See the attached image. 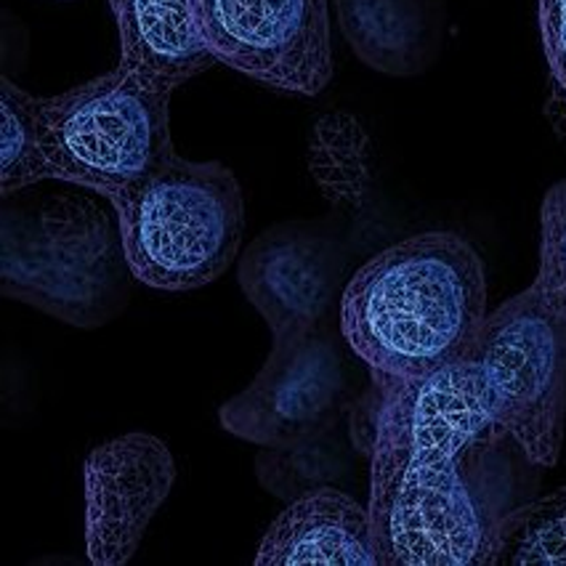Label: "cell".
Wrapping results in <instances>:
<instances>
[{"label": "cell", "mask_w": 566, "mask_h": 566, "mask_svg": "<svg viewBox=\"0 0 566 566\" xmlns=\"http://www.w3.org/2000/svg\"><path fill=\"white\" fill-rule=\"evenodd\" d=\"M373 373L348 410L354 450L370 458L380 566L495 564L509 513V433L497 429L471 359L423 378Z\"/></svg>", "instance_id": "1"}, {"label": "cell", "mask_w": 566, "mask_h": 566, "mask_svg": "<svg viewBox=\"0 0 566 566\" xmlns=\"http://www.w3.org/2000/svg\"><path fill=\"white\" fill-rule=\"evenodd\" d=\"M484 319V261L455 232L415 234L380 250L340 293L348 348L394 378H423L469 359Z\"/></svg>", "instance_id": "2"}, {"label": "cell", "mask_w": 566, "mask_h": 566, "mask_svg": "<svg viewBox=\"0 0 566 566\" xmlns=\"http://www.w3.org/2000/svg\"><path fill=\"white\" fill-rule=\"evenodd\" d=\"M83 192L3 197L0 293L72 327H102L128 306L136 276L117 213Z\"/></svg>", "instance_id": "3"}, {"label": "cell", "mask_w": 566, "mask_h": 566, "mask_svg": "<svg viewBox=\"0 0 566 566\" xmlns=\"http://www.w3.org/2000/svg\"><path fill=\"white\" fill-rule=\"evenodd\" d=\"M112 202L130 272L157 291L210 285L232 266L245 234L240 181L221 163L170 155Z\"/></svg>", "instance_id": "4"}, {"label": "cell", "mask_w": 566, "mask_h": 566, "mask_svg": "<svg viewBox=\"0 0 566 566\" xmlns=\"http://www.w3.org/2000/svg\"><path fill=\"white\" fill-rule=\"evenodd\" d=\"M170 94L117 67L59 96H38L51 179L115 200L174 155Z\"/></svg>", "instance_id": "5"}, {"label": "cell", "mask_w": 566, "mask_h": 566, "mask_svg": "<svg viewBox=\"0 0 566 566\" xmlns=\"http://www.w3.org/2000/svg\"><path fill=\"white\" fill-rule=\"evenodd\" d=\"M469 359L497 429L532 469H553L566 426V304L532 282L486 314Z\"/></svg>", "instance_id": "6"}, {"label": "cell", "mask_w": 566, "mask_h": 566, "mask_svg": "<svg viewBox=\"0 0 566 566\" xmlns=\"http://www.w3.org/2000/svg\"><path fill=\"white\" fill-rule=\"evenodd\" d=\"M216 62L287 94L317 96L333 81L331 0H195Z\"/></svg>", "instance_id": "7"}, {"label": "cell", "mask_w": 566, "mask_h": 566, "mask_svg": "<svg viewBox=\"0 0 566 566\" xmlns=\"http://www.w3.org/2000/svg\"><path fill=\"white\" fill-rule=\"evenodd\" d=\"M352 384L338 340L325 322L308 333L274 338L261 373L223 401V431L255 447L285 444L340 423L352 410Z\"/></svg>", "instance_id": "8"}, {"label": "cell", "mask_w": 566, "mask_h": 566, "mask_svg": "<svg viewBox=\"0 0 566 566\" xmlns=\"http://www.w3.org/2000/svg\"><path fill=\"white\" fill-rule=\"evenodd\" d=\"M346 255L331 232L314 223H280L250 242L237 263V282L274 338L322 325L338 298Z\"/></svg>", "instance_id": "9"}, {"label": "cell", "mask_w": 566, "mask_h": 566, "mask_svg": "<svg viewBox=\"0 0 566 566\" xmlns=\"http://www.w3.org/2000/svg\"><path fill=\"white\" fill-rule=\"evenodd\" d=\"M85 551L91 564L123 566L176 482V460L153 433H125L98 444L83 465Z\"/></svg>", "instance_id": "10"}, {"label": "cell", "mask_w": 566, "mask_h": 566, "mask_svg": "<svg viewBox=\"0 0 566 566\" xmlns=\"http://www.w3.org/2000/svg\"><path fill=\"white\" fill-rule=\"evenodd\" d=\"M380 566L370 511L338 486L312 492L269 524L255 566Z\"/></svg>", "instance_id": "11"}, {"label": "cell", "mask_w": 566, "mask_h": 566, "mask_svg": "<svg viewBox=\"0 0 566 566\" xmlns=\"http://www.w3.org/2000/svg\"><path fill=\"white\" fill-rule=\"evenodd\" d=\"M333 6L348 49L375 72L420 75L442 51V0H333Z\"/></svg>", "instance_id": "12"}, {"label": "cell", "mask_w": 566, "mask_h": 566, "mask_svg": "<svg viewBox=\"0 0 566 566\" xmlns=\"http://www.w3.org/2000/svg\"><path fill=\"white\" fill-rule=\"evenodd\" d=\"M120 30V64L176 91L213 67L202 41L195 0H109Z\"/></svg>", "instance_id": "13"}, {"label": "cell", "mask_w": 566, "mask_h": 566, "mask_svg": "<svg viewBox=\"0 0 566 566\" xmlns=\"http://www.w3.org/2000/svg\"><path fill=\"white\" fill-rule=\"evenodd\" d=\"M354 444L340 423L285 444L261 447L255 455V479L269 495L293 503L325 486H338L352 469Z\"/></svg>", "instance_id": "14"}, {"label": "cell", "mask_w": 566, "mask_h": 566, "mask_svg": "<svg viewBox=\"0 0 566 566\" xmlns=\"http://www.w3.org/2000/svg\"><path fill=\"white\" fill-rule=\"evenodd\" d=\"M497 566H566V486L503 516L495 545Z\"/></svg>", "instance_id": "15"}, {"label": "cell", "mask_w": 566, "mask_h": 566, "mask_svg": "<svg viewBox=\"0 0 566 566\" xmlns=\"http://www.w3.org/2000/svg\"><path fill=\"white\" fill-rule=\"evenodd\" d=\"M49 179L51 168L38 125V96H30L9 77H0V195H19Z\"/></svg>", "instance_id": "16"}, {"label": "cell", "mask_w": 566, "mask_h": 566, "mask_svg": "<svg viewBox=\"0 0 566 566\" xmlns=\"http://www.w3.org/2000/svg\"><path fill=\"white\" fill-rule=\"evenodd\" d=\"M537 22L548 64L545 117L566 144V0H537Z\"/></svg>", "instance_id": "17"}, {"label": "cell", "mask_w": 566, "mask_h": 566, "mask_svg": "<svg viewBox=\"0 0 566 566\" xmlns=\"http://www.w3.org/2000/svg\"><path fill=\"white\" fill-rule=\"evenodd\" d=\"M535 282L566 304V179L553 184L539 208V269Z\"/></svg>", "instance_id": "18"}]
</instances>
